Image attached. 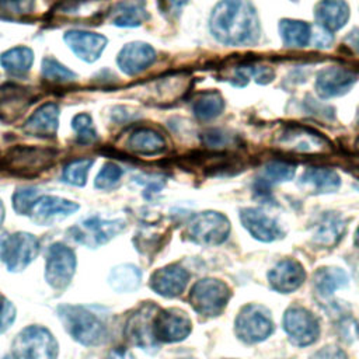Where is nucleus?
<instances>
[{
  "label": "nucleus",
  "instance_id": "nucleus-1",
  "mask_svg": "<svg viewBox=\"0 0 359 359\" xmlns=\"http://www.w3.org/2000/svg\"><path fill=\"white\" fill-rule=\"evenodd\" d=\"M212 35L223 45H254L261 35L258 15L248 0H222L209 18Z\"/></svg>",
  "mask_w": 359,
  "mask_h": 359
},
{
  "label": "nucleus",
  "instance_id": "nucleus-2",
  "mask_svg": "<svg viewBox=\"0 0 359 359\" xmlns=\"http://www.w3.org/2000/svg\"><path fill=\"white\" fill-rule=\"evenodd\" d=\"M57 316L66 332L79 344L97 346L107 341L108 331L102 320L84 306L63 304L57 307Z\"/></svg>",
  "mask_w": 359,
  "mask_h": 359
},
{
  "label": "nucleus",
  "instance_id": "nucleus-3",
  "mask_svg": "<svg viewBox=\"0 0 359 359\" xmlns=\"http://www.w3.org/2000/svg\"><path fill=\"white\" fill-rule=\"evenodd\" d=\"M57 342L49 330L29 325L20 331L13 341L14 359H56Z\"/></svg>",
  "mask_w": 359,
  "mask_h": 359
},
{
  "label": "nucleus",
  "instance_id": "nucleus-4",
  "mask_svg": "<svg viewBox=\"0 0 359 359\" xmlns=\"http://www.w3.org/2000/svg\"><path fill=\"white\" fill-rule=\"evenodd\" d=\"M275 143L282 150L297 154L318 156L328 154L330 151H332V144L327 137H324L314 129L300 125L286 126L279 133Z\"/></svg>",
  "mask_w": 359,
  "mask_h": 359
},
{
  "label": "nucleus",
  "instance_id": "nucleus-5",
  "mask_svg": "<svg viewBox=\"0 0 359 359\" xmlns=\"http://www.w3.org/2000/svg\"><path fill=\"white\" fill-rule=\"evenodd\" d=\"M230 296L231 292L223 280L205 278L194 285L189 294V303L196 313L205 317H213L223 311Z\"/></svg>",
  "mask_w": 359,
  "mask_h": 359
},
{
  "label": "nucleus",
  "instance_id": "nucleus-6",
  "mask_svg": "<svg viewBox=\"0 0 359 359\" xmlns=\"http://www.w3.org/2000/svg\"><path fill=\"white\" fill-rule=\"evenodd\" d=\"M39 254L38 238L25 231L14 233L0 243V258L10 272L25 269Z\"/></svg>",
  "mask_w": 359,
  "mask_h": 359
},
{
  "label": "nucleus",
  "instance_id": "nucleus-7",
  "mask_svg": "<svg viewBox=\"0 0 359 359\" xmlns=\"http://www.w3.org/2000/svg\"><path fill=\"white\" fill-rule=\"evenodd\" d=\"M123 229L125 222L121 219L105 220L98 216H91L73 226L69 230V234L76 243L88 248H97L112 240Z\"/></svg>",
  "mask_w": 359,
  "mask_h": 359
},
{
  "label": "nucleus",
  "instance_id": "nucleus-8",
  "mask_svg": "<svg viewBox=\"0 0 359 359\" xmlns=\"http://www.w3.org/2000/svg\"><path fill=\"white\" fill-rule=\"evenodd\" d=\"M273 331L271 313L259 304L244 306L236 318V334L247 344H257L266 339Z\"/></svg>",
  "mask_w": 359,
  "mask_h": 359
},
{
  "label": "nucleus",
  "instance_id": "nucleus-9",
  "mask_svg": "<svg viewBox=\"0 0 359 359\" xmlns=\"http://www.w3.org/2000/svg\"><path fill=\"white\" fill-rule=\"evenodd\" d=\"M56 151L49 147L14 146L4 157V164L13 172L34 175L46 170L55 160Z\"/></svg>",
  "mask_w": 359,
  "mask_h": 359
},
{
  "label": "nucleus",
  "instance_id": "nucleus-10",
  "mask_svg": "<svg viewBox=\"0 0 359 359\" xmlns=\"http://www.w3.org/2000/svg\"><path fill=\"white\" fill-rule=\"evenodd\" d=\"M76 254L62 243L52 244L46 251L45 279L55 290H65L76 272Z\"/></svg>",
  "mask_w": 359,
  "mask_h": 359
},
{
  "label": "nucleus",
  "instance_id": "nucleus-11",
  "mask_svg": "<svg viewBox=\"0 0 359 359\" xmlns=\"http://www.w3.org/2000/svg\"><path fill=\"white\" fill-rule=\"evenodd\" d=\"M230 234L229 219L219 212H202L188 226V237L202 245H219Z\"/></svg>",
  "mask_w": 359,
  "mask_h": 359
},
{
  "label": "nucleus",
  "instance_id": "nucleus-12",
  "mask_svg": "<svg viewBox=\"0 0 359 359\" xmlns=\"http://www.w3.org/2000/svg\"><path fill=\"white\" fill-rule=\"evenodd\" d=\"M283 328L290 341L299 346H307L317 341L320 324L313 313L300 306L289 307L283 316Z\"/></svg>",
  "mask_w": 359,
  "mask_h": 359
},
{
  "label": "nucleus",
  "instance_id": "nucleus-13",
  "mask_svg": "<svg viewBox=\"0 0 359 359\" xmlns=\"http://www.w3.org/2000/svg\"><path fill=\"white\" fill-rule=\"evenodd\" d=\"M191 332L189 317L178 309L158 310L153 320V335L157 342H178Z\"/></svg>",
  "mask_w": 359,
  "mask_h": 359
},
{
  "label": "nucleus",
  "instance_id": "nucleus-14",
  "mask_svg": "<svg viewBox=\"0 0 359 359\" xmlns=\"http://www.w3.org/2000/svg\"><path fill=\"white\" fill-rule=\"evenodd\" d=\"M158 311L157 306L154 304H143L140 309H137L128 320L125 334L126 338L140 346L142 349L151 351L157 348V341L153 335V320L156 313Z\"/></svg>",
  "mask_w": 359,
  "mask_h": 359
},
{
  "label": "nucleus",
  "instance_id": "nucleus-15",
  "mask_svg": "<svg viewBox=\"0 0 359 359\" xmlns=\"http://www.w3.org/2000/svg\"><path fill=\"white\" fill-rule=\"evenodd\" d=\"M358 76L345 67L330 66L317 73L316 91L320 98L328 100L346 94L356 83Z\"/></svg>",
  "mask_w": 359,
  "mask_h": 359
},
{
  "label": "nucleus",
  "instance_id": "nucleus-16",
  "mask_svg": "<svg viewBox=\"0 0 359 359\" xmlns=\"http://www.w3.org/2000/svg\"><path fill=\"white\" fill-rule=\"evenodd\" d=\"M35 100L31 88L18 86L15 83H6L0 86V121L8 123L15 121Z\"/></svg>",
  "mask_w": 359,
  "mask_h": 359
},
{
  "label": "nucleus",
  "instance_id": "nucleus-17",
  "mask_svg": "<svg viewBox=\"0 0 359 359\" xmlns=\"http://www.w3.org/2000/svg\"><path fill=\"white\" fill-rule=\"evenodd\" d=\"M63 41L79 59L87 63L95 62L108 43V39L101 34L79 29L65 32Z\"/></svg>",
  "mask_w": 359,
  "mask_h": 359
},
{
  "label": "nucleus",
  "instance_id": "nucleus-18",
  "mask_svg": "<svg viewBox=\"0 0 359 359\" xmlns=\"http://www.w3.org/2000/svg\"><path fill=\"white\" fill-rule=\"evenodd\" d=\"M79 208H80L79 203L73 201L46 195V196H39V199L34 203L29 213L35 223L41 226H45V224L48 226L73 215L76 210H79Z\"/></svg>",
  "mask_w": 359,
  "mask_h": 359
},
{
  "label": "nucleus",
  "instance_id": "nucleus-19",
  "mask_svg": "<svg viewBox=\"0 0 359 359\" xmlns=\"http://www.w3.org/2000/svg\"><path fill=\"white\" fill-rule=\"evenodd\" d=\"M156 60V50L146 42L126 43L118 53L116 63L119 69L128 74L135 76L146 70Z\"/></svg>",
  "mask_w": 359,
  "mask_h": 359
},
{
  "label": "nucleus",
  "instance_id": "nucleus-20",
  "mask_svg": "<svg viewBox=\"0 0 359 359\" xmlns=\"http://www.w3.org/2000/svg\"><path fill=\"white\" fill-rule=\"evenodd\" d=\"M59 126V105L46 102L38 107L34 114L25 121L22 132L28 136L52 139L57 133Z\"/></svg>",
  "mask_w": 359,
  "mask_h": 359
},
{
  "label": "nucleus",
  "instance_id": "nucleus-21",
  "mask_svg": "<svg viewBox=\"0 0 359 359\" xmlns=\"http://www.w3.org/2000/svg\"><path fill=\"white\" fill-rule=\"evenodd\" d=\"M304 279L306 272L302 264L290 258L278 262L268 273L271 287L279 293H292L297 290Z\"/></svg>",
  "mask_w": 359,
  "mask_h": 359
},
{
  "label": "nucleus",
  "instance_id": "nucleus-22",
  "mask_svg": "<svg viewBox=\"0 0 359 359\" xmlns=\"http://www.w3.org/2000/svg\"><path fill=\"white\" fill-rule=\"evenodd\" d=\"M240 220L250 234L259 241H273L282 237V230L275 219L255 208H245L240 212Z\"/></svg>",
  "mask_w": 359,
  "mask_h": 359
},
{
  "label": "nucleus",
  "instance_id": "nucleus-23",
  "mask_svg": "<svg viewBox=\"0 0 359 359\" xmlns=\"http://www.w3.org/2000/svg\"><path fill=\"white\" fill-rule=\"evenodd\" d=\"M189 279V273L180 265H168L157 269L150 278V287L160 296H180Z\"/></svg>",
  "mask_w": 359,
  "mask_h": 359
},
{
  "label": "nucleus",
  "instance_id": "nucleus-24",
  "mask_svg": "<svg viewBox=\"0 0 359 359\" xmlns=\"http://www.w3.org/2000/svg\"><path fill=\"white\" fill-rule=\"evenodd\" d=\"M317 24L330 32L341 29L349 18V7L344 0H321L316 4Z\"/></svg>",
  "mask_w": 359,
  "mask_h": 359
},
{
  "label": "nucleus",
  "instance_id": "nucleus-25",
  "mask_svg": "<svg viewBox=\"0 0 359 359\" xmlns=\"http://www.w3.org/2000/svg\"><path fill=\"white\" fill-rule=\"evenodd\" d=\"M300 185L313 194L335 192L341 185L339 175L331 168L311 167L300 177Z\"/></svg>",
  "mask_w": 359,
  "mask_h": 359
},
{
  "label": "nucleus",
  "instance_id": "nucleus-26",
  "mask_svg": "<svg viewBox=\"0 0 359 359\" xmlns=\"http://www.w3.org/2000/svg\"><path fill=\"white\" fill-rule=\"evenodd\" d=\"M111 22L116 27H139L146 18L144 0H122L108 11Z\"/></svg>",
  "mask_w": 359,
  "mask_h": 359
},
{
  "label": "nucleus",
  "instance_id": "nucleus-27",
  "mask_svg": "<svg viewBox=\"0 0 359 359\" xmlns=\"http://www.w3.org/2000/svg\"><path fill=\"white\" fill-rule=\"evenodd\" d=\"M128 147L137 154L156 156L165 150V139L151 128L135 129L126 142Z\"/></svg>",
  "mask_w": 359,
  "mask_h": 359
},
{
  "label": "nucleus",
  "instance_id": "nucleus-28",
  "mask_svg": "<svg viewBox=\"0 0 359 359\" xmlns=\"http://www.w3.org/2000/svg\"><path fill=\"white\" fill-rule=\"evenodd\" d=\"M346 229L345 220L337 213L324 215L313 233V241L321 247H332L339 241Z\"/></svg>",
  "mask_w": 359,
  "mask_h": 359
},
{
  "label": "nucleus",
  "instance_id": "nucleus-29",
  "mask_svg": "<svg viewBox=\"0 0 359 359\" xmlns=\"http://www.w3.org/2000/svg\"><path fill=\"white\" fill-rule=\"evenodd\" d=\"M142 280V272L132 264H122L114 266L108 275L109 286L119 293H129L139 287Z\"/></svg>",
  "mask_w": 359,
  "mask_h": 359
},
{
  "label": "nucleus",
  "instance_id": "nucleus-30",
  "mask_svg": "<svg viewBox=\"0 0 359 359\" xmlns=\"http://www.w3.org/2000/svg\"><path fill=\"white\" fill-rule=\"evenodd\" d=\"M346 283H348V276L345 271L335 266L321 268L313 276L314 290L323 297L331 296L337 289L345 286Z\"/></svg>",
  "mask_w": 359,
  "mask_h": 359
},
{
  "label": "nucleus",
  "instance_id": "nucleus-31",
  "mask_svg": "<svg viewBox=\"0 0 359 359\" xmlns=\"http://www.w3.org/2000/svg\"><path fill=\"white\" fill-rule=\"evenodd\" d=\"M34 62V52L27 46H15L0 55L1 67L15 76L27 73Z\"/></svg>",
  "mask_w": 359,
  "mask_h": 359
},
{
  "label": "nucleus",
  "instance_id": "nucleus-32",
  "mask_svg": "<svg viewBox=\"0 0 359 359\" xmlns=\"http://www.w3.org/2000/svg\"><path fill=\"white\" fill-rule=\"evenodd\" d=\"M279 34L285 46L287 48H304L307 46L311 35L309 24L296 20H282L279 22Z\"/></svg>",
  "mask_w": 359,
  "mask_h": 359
},
{
  "label": "nucleus",
  "instance_id": "nucleus-33",
  "mask_svg": "<svg viewBox=\"0 0 359 359\" xmlns=\"http://www.w3.org/2000/svg\"><path fill=\"white\" fill-rule=\"evenodd\" d=\"M223 108H224V101L222 95L216 91H208L201 94L192 105L194 115L201 121H209L219 116Z\"/></svg>",
  "mask_w": 359,
  "mask_h": 359
},
{
  "label": "nucleus",
  "instance_id": "nucleus-34",
  "mask_svg": "<svg viewBox=\"0 0 359 359\" xmlns=\"http://www.w3.org/2000/svg\"><path fill=\"white\" fill-rule=\"evenodd\" d=\"M294 177V165L286 161H269L259 172V182L262 187L275 185L279 182L290 181Z\"/></svg>",
  "mask_w": 359,
  "mask_h": 359
},
{
  "label": "nucleus",
  "instance_id": "nucleus-35",
  "mask_svg": "<svg viewBox=\"0 0 359 359\" xmlns=\"http://www.w3.org/2000/svg\"><path fill=\"white\" fill-rule=\"evenodd\" d=\"M35 0H0V18L7 21H27L34 11Z\"/></svg>",
  "mask_w": 359,
  "mask_h": 359
},
{
  "label": "nucleus",
  "instance_id": "nucleus-36",
  "mask_svg": "<svg viewBox=\"0 0 359 359\" xmlns=\"http://www.w3.org/2000/svg\"><path fill=\"white\" fill-rule=\"evenodd\" d=\"M94 164L93 158H77L70 161L62 174V180L74 187H83L87 182V174Z\"/></svg>",
  "mask_w": 359,
  "mask_h": 359
},
{
  "label": "nucleus",
  "instance_id": "nucleus-37",
  "mask_svg": "<svg viewBox=\"0 0 359 359\" xmlns=\"http://www.w3.org/2000/svg\"><path fill=\"white\" fill-rule=\"evenodd\" d=\"M42 76L53 83H69L77 79L76 73L50 56H46L42 60Z\"/></svg>",
  "mask_w": 359,
  "mask_h": 359
},
{
  "label": "nucleus",
  "instance_id": "nucleus-38",
  "mask_svg": "<svg viewBox=\"0 0 359 359\" xmlns=\"http://www.w3.org/2000/svg\"><path fill=\"white\" fill-rule=\"evenodd\" d=\"M72 128L77 136V142L81 144L93 143L97 139V130L94 128L93 118L86 112L73 116Z\"/></svg>",
  "mask_w": 359,
  "mask_h": 359
},
{
  "label": "nucleus",
  "instance_id": "nucleus-39",
  "mask_svg": "<svg viewBox=\"0 0 359 359\" xmlns=\"http://www.w3.org/2000/svg\"><path fill=\"white\" fill-rule=\"evenodd\" d=\"M39 196L41 192L38 188L17 189L13 195V208L18 215H28Z\"/></svg>",
  "mask_w": 359,
  "mask_h": 359
},
{
  "label": "nucleus",
  "instance_id": "nucleus-40",
  "mask_svg": "<svg viewBox=\"0 0 359 359\" xmlns=\"http://www.w3.org/2000/svg\"><path fill=\"white\" fill-rule=\"evenodd\" d=\"M123 171L115 163H105L95 177L94 185L98 189H112L118 185Z\"/></svg>",
  "mask_w": 359,
  "mask_h": 359
},
{
  "label": "nucleus",
  "instance_id": "nucleus-41",
  "mask_svg": "<svg viewBox=\"0 0 359 359\" xmlns=\"http://www.w3.org/2000/svg\"><path fill=\"white\" fill-rule=\"evenodd\" d=\"M202 142L212 149H220L231 143V136L223 129H209L202 135Z\"/></svg>",
  "mask_w": 359,
  "mask_h": 359
},
{
  "label": "nucleus",
  "instance_id": "nucleus-42",
  "mask_svg": "<svg viewBox=\"0 0 359 359\" xmlns=\"http://www.w3.org/2000/svg\"><path fill=\"white\" fill-rule=\"evenodd\" d=\"M14 318H15L14 304L7 297L0 294V334L8 330Z\"/></svg>",
  "mask_w": 359,
  "mask_h": 359
},
{
  "label": "nucleus",
  "instance_id": "nucleus-43",
  "mask_svg": "<svg viewBox=\"0 0 359 359\" xmlns=\"http://www.w3.org/2000/svg\"><path fill=\"white\" fill-rule=\"evenodd\" d=\"M313 42H314V46L316 48H320V49H327L331 46L332 43V35L330 31H327L325 28L320 27L317 24V27L314 28V32H313Z\"/></svg>",
  "mask_w": 359,
  "mask_h": 359
},
{
  "label": "nucleus",
  "instance_id": "nucleus-44",
  "mask_svg": "<svg viewBox=\"0 0 359 359\" xmlns=\"http://www.w3.org/2000/svg\"><path fill=\"white\" fill-rule=\"evenodd\" d=\"M310 359H348L345 352L337 346H324L317 351Z\"/></svg>",
  "mask_w": 359,
  "mask_h": 359
},
{
  "label": "nucleus",
  "instance_id": "nucleus-45",
  "mask_svg": "<svg viewBox=\"0 0 359 359\" xmlns=\"http://www.w3.org/2000/svg\"><path fill=\"white\" fill-rule=\"evenodd\" d=\"M158 3H160L161 11L174 14V13H180V10L188 3V0H158Z\"/></svg>",
  "mask_w": 359,
  "mask_h": 359
},
{
  "label": "nucleus",
  "instance_id": "nucleus-46",
  "mask_svg": "<svg viewBox=\"0 0 359 359\" xmlns=\"http://www.w3.org/2000/svg\"><path fill=\"white\" fill-rule=\"evenodd\" d=\"M344 42H345V45H346L348 48H351L355 53L359 55V28L352 29V31L345 36Z\"/></svg>",
  "mask_w": 359,
  "mask_h": 359
},
{
  "label": "nucleus",
  "instance_id": "nucleus-47",
  "mask_svg": "<svg viewBox=\"0 0 359 359\" xmlns=\"http://www.w3.org/2000/svg\"><path fill=\"white\" fill-rule=\"evenodd\" d=\"M104 359H135V356L125 348L112 349Z\"/></svg>",
  "mask_w": 359,
  "mask_h": 359
},
{
  "label": "nucleus",
  "instance_id": "nucleus-48",
  "mask_svg": "<svg viewBox=\"0 0 359 359\" xmlns=\"http://www.w3.org/2000/svg\"><path fill=\"white\" fill-rule=\"evenodd\" d=\"M353 244L359 248V227H358V230H356V233H355V237H353Z\"/></svg>",
  "mask_w": 359,
  "mask_h": 359
},
{
  "label": "nucleus",
  "instance_id": "nucleus-49",
  "mask_svg": "<svg viewBox=\"0 0 359 359\" xmlns=\"http://www.w3.org/2000/svg\"><path fill=\"white\" fill-rule=\"evenodd\" d=\"M3 219H4V206H3V203H1V201H0V224H1Z\"/></svg>",
  "mask_w": 359,
  "mask_h": 359
},
{
  "label": "nucleus",
  "instance_id": "nucleus-50",
  "mask_svg": "<svg viewBox=\"0 0 359 359\" xmlns=\"http://www.w3.org/2000/svg\"><path fill=\"white\" fill-rule=\"evenodd\" d=\"M355 147H356V150H359V137H358L356 142H355Z\"/></svg>",
  "mask_w": 359,
  "mask_h": 359
},
{
  "label": "nucleus",
  "instance_id": "nucleus-51",
  "mask_svg": "<svg viewBox=\"0 0 359 359\" xmlns=\"http://www.w3.org/2000/svg\"><path fill=\"white\" fill-rule=\"evenodd\" d=\"M353 188L356 189V191H359V182H356V184H353Z\"/></svg>",
  "mask_w": 359,
  "mask_h": 359
},
{
  "label": "nucleus",
  "instance_id": "nucleus-52",
  "mask_svg": "<svg viewBox=\"0 0 359 359\" xmlns=\"http://www.w3.org/2000/svg\"><path fill=\"white\" fill-rule=\"evenodd\" d=\"M356 122L359 123V109H358V115H356Z\"/></svg>",
  "mask_w": 359,
  "mask_h": 359
},
{
  "label": "nucleus",
  "instance_id": "nucleus-53",
  "mask_svg": "<svg viewBox=\"0 0 359 359\" xmlns=\"http://www.w3.org/2000/svg\"><path fill=\"white\" fill-rule=\"evenodd\" d=\"M1 359H14L13 356H4V358H1Z\"/></svg>",
  "mask_w": 359,
  "mask_h": 359
},
{
  "label": "nucleus",
  "instance_id": "nucleus-54",
  "mask_svg": "<svg viewBox=\"0 0 359 359\" xmlns=\"http://www.w3.org/2000/svg\"><path fill=\"white\" fill-rule=\"evenodd\" d=\"M292 1H296V0H292Z\"/></svg>",
  "mask_w": 359,
  "mask_h": 359
}]
</instances>
